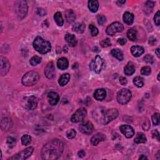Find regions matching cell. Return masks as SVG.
<instances>
[{"label":"cell","mask_w":160,"mask_h":160,"mask_svg":"<svg viewBox=\"0 0 160 160\" xmlns=\"http://www.w3.org/2000/svg\"><path fill=\"white\" fill-rule=\"evenodd\" d=\"M32 142V137L28 134L23 135L21 138V143L24 146H27Z\"/></svg>","instance_id":"d590c367"},{"label":"cell","mask_w":160,"mask_h":160,"mask_svg":"<svg viewBox=\"0 0 160 160\" xmlns=\"http://www.w3.org/2000/svg\"><path fill=\"white\" fill-rule=\"evenodd\" d=\"M105 139H106L105 135L101 133H98L91 138V143L93 146H96L100 142H101V141H104Z\"/></svg>","instance_id":"2e32d148"},{"label":"cell","mask_w":160,"mask_h":160,"mask_svg":"<svg viewBox=\"0 0 160 160\" xmlns=\"http://www.w3.org/2000/svg\"><path fill=\"white\" fill-rule=\"evenodd\" d=\"M158 81H159V74H158Z\"/></svg>","instance_id":"6f0895ef"},{"label":"cell","mask_w":160,"mask_h":160,"mask_svg":"<svg viewBox=\"0 0 160 160\" xmlns=\"http://www.w3.org/2000/svg\"><path fill=\"white\" fill-rule=\"evenodd\" d=\"M33 46L36 51L43 54L49 53L51 50L50 43L43 39L40 36L36 37L34 39Z\"/></svg>","instance_id":"7a4b0ae2"},{"label":"cell","mask_w":160,"mask_h":160,"mask_svg":"<svg viewBox=\"0 0 160 160\" xmlns=\"http://www.w3.org/2000/svg\"><path fill=\"white\" fill-rule=\"evenodd\" d=\"M54 20L59 26H62L64 24V20L62 17V15L60 12H57L54 15Z\"/></svg>","instance_id":"4dcf8cb0"},{"label":"cell","mask_w":160,"mask_h":160,"mask_svg":"<svg viewBox=\"0 0 160 160\" xmlns=\"http://www.w3.org/2000/svg\"><path fill=\"white\" fill-rule=\"evenodd\" d=\"M76 132L74 129H71L66 132V137L68 139H73L76 136Z\"/></svg>","instance_id":"ab89813d"},{"label":"cell","mask_w":160,"mask_h":160,"mask_svg":"<svg viewBox=\"0 0 160 160\" xmlns=\"http://www.w3.org/2000/svg\"><path fill=\"white\" fill-rule=\"evenodd\" d=\"M155 53H156V54L157 55V57L158 58H159V48L156 49V50H155Z\"/></svg>","instance_id":"db71d44e"},{"label":"cell","mask_w":160,"mask_h":160,"mask_svg":"<svg viewBox=\"0 0 160 160\" xmlns=\"http://www.w3.org/2000/svg\"><path fill=\"white\" fill-rule=\"evenodd\" d=\"M111 54L114 58L118 59L119 61H122L123 59V53L119 49H113L112 51H111Z\"/></svg>","instance_id":"f1b7e54d"},{"label":"cell","mask_w":160,"mask_h":160,"mask_svg":"<svg viewBox=\"0 0 160 160\" xmlns=\"http://www.w3.org/2000/svg\"><path fill=\"white\" fill-rule=\"evenodd\" d=\"M153 124L155 126H158L160 123V114L158 113H154L151 117Z\"/></svg>","instance_id":"e575fe53"},{"label":"cell","mask_w":160,"mask_h":160,"mask_svg":"<svg viewBox=\"0 0 160 160\" xmlns=\"http://www.w3.org/2000/svg\"><path fill=\"white\" fill-rule=\"evenodd\" d=\"M118 111L117 109L112 108L106 110L103 114L102 123L104 125H108L113 120L116 119L118 116Z\"/></svg>","instance_id":"8992f818"},{"label":"cell","mask_w":160,"mask_h":160,"mask_svg":"<svg viewBox=\"0 0 160 160\" xmlns=\"http://www.w3.org/2000/svg\"><path fill=\"white\" fill-rule=\"evenodd\" d=\"M147 159V157L145 156V155H141V156L139 158V159Z\"/></svg>","instance_id":"11a10c76"},{"label":"cell","mask_w":160,"mask_h":160,"mask_svg":"<svg viewBox=\"0 0 160 160\" xmlns=\"http://www.w3.org/2000/svg\"><path fill=\"white\" fill-rule=\"evenodd\" d=\"M125 1H117V4H118V3H120V4H124V3H125Z\"/></svg>","instance_id":"9f6ffc18"},{"label":"cell","mask_w":160,"mask_h":160,"mask_svg":"<svg viewBox=\"0 0 160 160\" xmlns=\"http://www.w3.org/2000/svg\"><path fill=\"white\" fill-rule=\"evenodd\" d=\"M38 103V98L35 96L25 97L23 100V107L28 110H34L37 108Z\"/></svg>","instance_id":"52a82bcc"},{"label":"cell","mask_w":160,"mask_h":160,"mask_svg":"<svg viewBox=\"0 0 160 160\" xmlns=\"http://www.w3.org/2000/svg\"><path fill=\"white\" fill-rule=\"evenodd\" d=\"M96 19H97V21H98V24H100V25H103V24L106 22V17L103 16V15H98L96 16Z\"/></svg>","instance_id":"7bdbcfd3"},{"label":"cell","mask_w":160,"mask_h":160,"mask_svg":"<svg viewBox=\"0 0 160 160\" xmlns=\"http://www.w3.org/2000/svg\"><path fill=\"white\" fill-rule=\"evenodd\" d=\"M127 36L129 40L132 41H134L137 40V32L134 29H128L127 32Z\"/></svg>","instance_id":"1f68e13d"},{"label":"cell","mask_w":160,"mask_h":160,"mask_svg":"<svg viewBox=\"0 0 160 160\" xmlns=\"http://www.w3.org/2000/svg\"><path fill=\"white\" fill-rule=\"evenodd\" d=\"M70 79V75L68 73H65L61 75L59 78L58 83L61 87H64L69 82Z\"/></svg>","instance_id":"4316f807"},{"label":"cell","mask_w":160,"mask_h":160,"mask_svg":"<svg viewBox=\"0 0 160 160\" xmlns=\"http://www.w3.org/2000/svg\"><path fill=\"white\" fill-rule=\"evenodd\" d=\"M64 146L59 139H53L48 142L42 148L41 158L45 160L58 159L63 152Z\"/></svg>","instance_id":"6da1fadb"},{"label":"cell","mask_w":160,"mask_h":160,"mask_svg":"<svg viewBox=\"0 0 160 160\" xmlns=\"http://www.w3.org/2000/svg\"><path fill=\"white\" fill-rule=\"evenodd\" d=\"M48 100L51 105L54 106L58 103L59 100V96L56 92L51 91L48 93Z\"/></svg>","instance_id":"e0dca14e"},{"label":"cell","mask_w":160,"mask_h":160,"mask_svg":"<svg viewBox=\"0 0 160 160\" xmlns=\"http://www.w3.org/2000/svg\"><path fill=\"white\" fill-rule=\"evenodd\" d=\"M154 20H155V24L157 26H159V23H160V11H158L156 15L154 16Z\"/></svg>","instance_id":"f6af8a7d"},{"label":"cell","mask_w":160,"mask_h":160,"mask_svg":"<svg viewBox=\"0 0 160 160\" xmlns=\"http://www.w3.org/2000/svg\"><path fill=\"white\" fill-rule=\"evenodd\" d=\"M133 83L138 88H141L144 85V79L142 77L137 76L133 79Z\"/></svg>","instance_id":"d6a6232c"},{"label":"cell","mask_w":160,"mask_h":160,"mask_svg":"<svg viewBox=\"0 0 160 160\" xmlns=\"http://www.w3.org/2000/svg\"><path fill=\"white\" fill-rule=\"evenodd\" d=\"M146 126H147L148 130H149V128H150V121L148 120H146L143 125V128L144 130H145Z\"/></svg>","instance_id":"f907efd6"},{"label":"cell","mask_w":160,"mask_h":160,"mask_svg":"<svg viewBox=\"0 0 160 160\" xmlns=\"http://www.w3.org/2000/svg\"><path fill=\"white\" fill-rule=\"evenodd\" d=\"M104 65V60L99 55H96L95 58L91 61L90 68L95 73L99 74L101 73Z\"/></svg>","instance_id":"ba28073f"},{"label":"cell","mask_w":160,"mask_h":160,"mask_svg":"<svg viewBox=\"0 0 160 160\" xmlns=\"http://www.w3.org/2000/svg\"><path fill=\"white\" fill-rule=\"evenodd\" d=\"M85 27V24L83 23H76L73 25L72 29L74 32L78 33H82L84 32Z\"/></svg>","instance_id":"484cf974"},{"label":"cell","mask_w":160,"mask_h":160,"mask_svg":"<svg viewBox=\"0 0 160 160\" xmlns=\"http://www.w3.org/2000/svg\"><path fill=\"white\" fill-rule=\"evenodd\" d=\"M10 68V64L8 60L6 58H1V64H0V74L2 76H5L8 73Z\"/></svg>","instance_id":"4fadbf2b"},{"label":"cell","mask_w":160,"mask_h":160,"mask_svg":"<svg viewBox=\"0 0 160 160\" xmlns=\"http://www.w3.org/2000/svg\"><path fill=\"white\" fill-rule=\"evenodd\" d=\"M41 59L42 58L38 56H34L29 60V63L32 66H36L37 65L40 64L41 62Z\"/></svg>","instance_id":"836d02e7"},{"label":"cell","mask_w":160,"mask_h":160,"mask_svg":"<svg viewBox=\"0 0 160 160\" xmlns=\"http://www.w3.org/2000/svg\"><path fill=\"white\" fill-rule=\"evenodd\" d=\"M28 7L26 1H18L15 3V13L20 20L25 18L28 13Z\"/></svg>","instance_id":"277c9868"},{"label":"cell","mask_w":160,"mask_h":160,"mask_svg":"<svg viewBox=\"0 0 160 160\" xmlns=\"http://www.w3.org/2000/svg\"><path fill=\"white\" fill-rule=\"evenodd\" d=\"M118 43L119 44H120L121 45L123 46V45H125L126 44V39H125L123 38H119L118 40Z\"/></svg>","instance_id":"681fc988"},{"label":"cell","mask_w":160,"mask_h":160,"mask_svg":"<svg viewBox=\"0 0 160 160\" xmlns=\"http://www.w3.org/2000/svg\"><path fill=\"white\" fill-rule=\"evenodd\" d=\"M144 61L147 63L152 64L154 62V59L152 55L151 54H146V56L144 57Z\"/></svg>","instance_id":"ee69618b"},{"label":"cell","mask_w":160,"mask_h":160,"mask_svg":"<svg viewBox=\"0 0 160 160\" xmlns=\"http://www.w3.org/2000/svg\"><path fill=\"white\" fill-rule=\"evenodd\" d=\"M94 130V127L93 124L90 121H86L79 126V130L82 133L85 134H90L93 133Z\"/></svg>","instance_id":"7c38bea8"},{"label":"cell","mask_w":160,"mask_h":160,"mask_svg":"<svg viewBox=\"0 0 160 160\" xmlns=\"http://www.w3.org/2000/svg\"><path fill=\"white\" fill-rule=\"evenodd\" d=\"M13 126V122L9 118H4L1 121V130L4 131H8Z\"/></svg>","instance_id":"ac0fdd59"},{"label":"cell","mask_w":160,"mask_h":160,"mask_svg":"<svg viewBox=\"0 0 160 160\" xmlns=\"http://www.w3.org/2000/svg\"><path fill=\"white\" fill-rule=\"evenodd\" d=\"M151 73V69L149 66H144L141 70V75L145 76H148L150 75Z\"/></svg>","instance_id":"8d00e7d4"},{"label":"cell","mask_w":160,"mask_h":160,"mask_svg":"<svg viewBox=\"0 0 160 160\" xmlns=\"http://www.w3.org/2000/svg\"><path fill=\"white\" fill-rule=\"evenodd\" d=\"M120 131L127 138H132L134 134V131L133 128L130 125H124L120 126Z\"/></svg>","instance_id":"9a60e30c"},{"label":"cell","mask_w":160,"mask_h":160,"mask_svg":"<svg viewBox=\"0 0 160 160\" xmlns=\"http://www.w3.org/2000/svg\"><path fill=\"white\" fill-rule=\"evenodd\" d=\"M87 114V109L84 108H79L78 110H76V112L72 115L71 118V121L73 123H79L84 120Z\"/></svg>","instance_id":"8fae6325"},{"label":"cell","mask_w":160,"mask_h":160,"mask_svg":"<svg viewBox=\"0 0 160 160\" xmlns=\"http://www.w3.org/2000/svg\"><path fill=\"white\" fill-rule=\"evenodd\" d=\"M132 98V93L128 89H122L117 93L116 99L118 103L121 104H126L130 101Z\"/></svg>","instance_id":"5b68a950"},{"label":"cell","mask_w":160,"mask_h":160,"mask_svg":"<svg viewBox=\"0 0 160 160\" xmlns=\"http://www.w3.org/2000/svg\"><path fill=\"white\" fill-rule=\"evenodd\" d=\"M7 144L10 148H12L16 145V139L13 137H8L7 139Z\"/></svg>","instance_id":"b9f144b4"},{"label":"cell","mask_w":160,"mask_h":160,"mask_svg":"<svg viewBox=\"0 0 160 160\" xmlns=\"http://www.w3.org/2000/svg\"><path fill=\"white\" fill-rule=\"evenodd\" d=\"M65 18L68 23H71L75 21L76 19V15L72 10H68L65 11Z\"/></svg>","instance_id":"603a6c76"},{"label":"cell","mask_w":160,"mask_h":160,"mask_svg":"<svg viewBox=\"0 0 160 160\" xmlns=\"http://www.w3.org/2000/svg\"><path fill=\"white\" fill-rule=\"evenodd\" d=\"M65 39L71 47H75L77 45V40L74 34L67 33L65 36Z\"/></svg>","instance_id":"ffe728a7"},{"label":"cell","mask_w":160,"mask_h":160,"mask_svg":"<svg viewBox=\"0 0 160 160\" xmlns=\"http://www.w3.org/2000/svg\"><path fill=\"white\" fill-rule=\"evenodd\" d=\"M123 21L126 24H128V25H131V24H133L134 21L133 14L130 13V12H125L123 15Z\"/></svg>","instance_id":"83f0119b"},{"label":"cell","mask_w":160,"mask_h":160,"mask_svg":"<svg viewBox=\"0 0 160 160\" xmlns=\"http://www.w3.org/2000/svg\"><path fill=\"white\" fill-rule=\"evenodd\" d=\"M156 42V40L155 38H151L150 40V41H149V43L151 45H153Z\"/></svg>","instance_id":"f5cc1de1"},{"label":"cell","mask_w":160,"mask_h":160,"mask_svg":"<svg viewBox=\"0 0 160 160\" xmlns=\"http://www.w3.org/2000/svg\"><path fill=\"white\" fill-rule=\"evenodd\" d=\"M37 13H38L40 16H45L46 13V11L45 10L40 8V9H38V11H37Z\"/></svg>","instance_id":"c3c4849f"},{"label":"cell","mask_w":160,"mask_h":160,"mask_svg":"<svg viewBox=\"0 0 160 160\" xmlns=\"http://www.w3.org/2000/svg\"><path fill=\"white\" fill-rule=\"evenodd\" d=\"M136 71L134 64L133 62H129L125 67V73L127 76H131Z\"/></svg>","instance_id":"cb8c5ba5"},{"label":"cell","mask_w":160,"mask_h":160,"mask_svg":"<svg viewBox=\"0 0 160 160\" xmlns=\"http://www.w3.org/2000/svg\"><path fill=\"white\" fill-rule=\"evenodd\" d=\"M89 28L90 29L91 32V34L93 36H96L99 33V31H98V28L96 27H95L93 24H90L89 26Z\"/></svg>","instance_id":"f35d334b"},{"label":"cell","mask_w":160,"mask_h":160,"mask_svg":"<svg viewBox=\"0 0 160 160\" xmlns=\"http://www.w3.org/2000/svg\"><path fill=\"white\" fill-rule=\"evenodd\" d=\"M34 148L33 147L30 146L27 148L23 150V151H21L18 153H17L16 155H14L13 156H12L8 159H12V160H24L32 156V155L33 153Z\"/></svg>","instance_id":"9c48e42d"},{"label":"cell","mask_w":160,"mask_h":160,"mask_svg":"<svg viewBox=\"0 0 160 160\" xmlns=\"http://www.w3.org/2000/svg\"><path fill=\"white\" fill-rule=\"evenodd\" d=\"M106 96V91L104 89L100 88L95 90L94 98L98 101H103Z\"/></svg>","instance_id":"d6986e66"},{"label":"cell","mask_w":160,"mask_h":160,"mask_svg":"<svg viewBox=\"0 0 160 160\" xmlns=\"http://www.w3.org/2000/svg\"><path fill=\"white\" fill-rule=\"evenodd\" d=\"M124 29V26L120 22H114L107 27L106 33L110 36H114L118 33H121Z\"/></svg>","instance_id":"30bf717a"},{"label":"cell","mask_w":160,"mask_h":160,"mask_svg":"<svg viewBox=\"0 0 160 160\" xmlns=\"http://www.w3.org/2000/svg\"><path fill=\"white\" fill-rule=\"evenodd\" d=\"M154 5H155V3L150 1H148L145 3V7L146 8V11H148L149 13H151L152 11Z\"/></svg>","instance_id":"60d3db41"},{"label":"cell","mask_w":160,"mask_h":160,"mask_svg":"<svg viewBox=\"0 0 160 160\" xmlns=\"http://www.w3.org/2000/svg\"><path fill=\"white\" fill-rule=\"evenodd\" d=\"M88 8L92 13H96L99 8V2L96 0H90L88 1Z\"/></svg>","instance_id":"d4e9b609"},{"label":"cell","mask_w":160,"mask_h":160,"mask_svg":"<svg viewBox=\"0 0 160 160\" xmlns=\"http://www.w3.org/2000/svg\"><path fill=\"white\" fill-rule=\"evenodd\" d=\"M68 65H69L68 61L67 58L65 57L61 58L58 60L57 66L59 69L61 70H65L67 69L68 68Z\"/></svg>","instance_id":"7402d4cb"},{"label":"cell","mask_w":160,"mask_h":160,"mask_svg":"<svg viewBox=\"0 0 160 160\" xmlns=\"http://www.w3.org/2000/svg\"><path fill=\"white\" fill-rule=\"evenodd\" d=\"M146 141H147V138L145 135V134L141 132L138 133L136 138H135L134 139V142L137 144L145 143L146 142Z\"/></svg>","instance_id":"f546056e"},{"label":"cell","mask_w":160,"mask_h":160,"mask_svg":"<svg viewBox=\"0 0 160 160\" xmlns=\"http://www.w3.org/2000/svg\"><path fill=\"white\" fill-rule=\"evenodd\" d=\"M120 83H121V85L125 86V85H126L127 84L128 81H127V79L125 78H124V77H121L120 79Z\"/></svg>","instance_id":"7dc6e473"},{"label":"cell","mask_w":160,"mask_h":160,"mask_svg":"<svg viewBox=\"0 0 160 160\" xmlns=\"http://www.w3.org/2000/svg\"><path fill=\"white\" fill-rule=\"evenodd\" d=\"M85 152L84 150H80L78 153V155L79 158H83L85 156Z\"/></svg>","instance_id":"816d5d0a"},{"label":"cell","mask_w":160,"mask_h":160,"mask_svg":"<svg viewBox=\"0 0 160 160\" xmlns=\"http://www.w3.org/2000/svg\"><path fill=\"white\" fill-rule=\"evenodd\" d=\"M131 52L134 57H139L145 53V50L142 46H133L131 48Z\"/></svg>","instance_id":"44dd1931"},{"label":"cell","mask_w":160,"mask_h":160,"mask_svg":"<svg viewBox=\"0 0 160 160\" xmlns=\"http://www.w3.org/2000/svg\"><path fill=\"white\" fill-rule=\"evenodd\" d=\"M152 137L154 139H156L158 141H159V133L157 130H153L152 132Z\"/></svg>","instance_id":"bcb514c9"},{"label":"cell","mask_w":160,"mask_h":160,"mask_svg":"<svg viewBox=\"0 0 160 160\" xmlns=\"http://www.w3.org/2000/svg\"><path fill=\"white\" fill-rule=\"evenodd\" d=\"M40 78V76L38 73L31 71L26 73L23 76L22 78V83L26 87H32L38 82Z\"/></svg>","instance_id":"3957f363"},{"label":"cell","mask_w":160,"mask_h":160,"mask_svg":"<svg viewBox=\"0 0 160 160\" xmlns=\"http://www.w3.org/2000/svg\"><path fill=\"white\" fill-rule=\"evenodd\" d=\"M112 42L109 38H106L105 40H103L100 42V45L103 48H108L112 46Z\"/></svg>","instance_id":"74e56055"},{"label":"cell","mask_w":160,"mask_h":160,"mask_svg":"<svg viewBox=\"0 0 160 160\" xmlns=\"http://www.w3.org/2000/svg\"><path fill=\"white\" fill-rule=\"evenodd\" d=\"M45 75L48 79H53L55 77V68L54 63L52 62L49 63L45 69Z\"/></svg>","instance_id":"5bb4252c"}]
</instances>
